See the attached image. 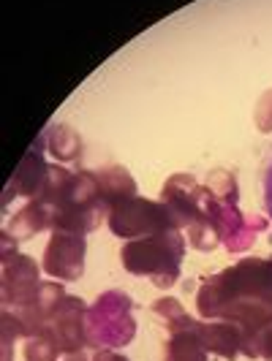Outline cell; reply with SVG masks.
<instances>
[{"label": "cell", "instance_id": "6da1fadb", "mask_svg": "<svg viewBox=\"0 0 272 361\" xmlns=\"http://www.w3.org/2000/svg\"><path fill=\"white\" fill-rule=\"evenodd\" d=\"M204 321H232L245 337V359H259V337L272 326V255L240 258L235 267L207 277L196 290Z\"/></svg>", "mask_w": 272, "mask_h": 361}, {"label": "cell", "instance_id": "7a4b0ae2", "mask_svg": "<svg viewBox=\"0 0 272 361\" xmlns=\"http://www.w3.org/2000/svg\"><path fill=\"white\" fill-rule=\"evenodd\" d=\"M185 255V236L180 231L131 239L120 250L126 271L147 277L155 288H172L180 280V264Z\"/></svg>", "mask_w": 272, "mask_h": 361}, {"label": "cell", "instance_id": "3957f363", "mask_svg": "<svg viewBox=\"0 0 272 361\" xmlns=\"http://www.w3.org/2000/svg\"><path fill=\"white\" fill-rule=\"evenodd\" d=\"M107 223L109 231L126 242L185 228V220L166 201H150L142 196H134V199H126L117 207H112Z\"/></svg>", "mask_w": 272, "mask_h": 361}, {"label": "cell", "instance_id": "277c9868", "mask_svg": "<svg viewBox=\"0 0 272 361\" xmlns=\"http://www.w3.org/2000/svg\"><path fill=\"white\" fill-rule=\"evenodd\" d=\"M88 337L93 348H123L136 337L134 299L123 290H107L88 312Z\"/></svg>", "mask_w": 272, "mask_h": 361}, {"label": "cell", "instance_id": "5b68a950", "mask_svg": "<svg viewBox=\"0 0 272 361\" xmlns=\"http://www.w3.org/2000/svg\"><path fill=\"white\" fill-rule=\"evenodd\" d=\"M41 271L30 255H22L17 250V242L3 236V283H0V296L3 307L19 310L30 305L41 290Z\"/></svg>", "mask_w": 272, "mask_h": 361}, {"label": "cell", "instance_id": "8992f818", "mask_svg": "<svg viewBox=\"0 0 272 361\" xmlns=\"http://www.w3.org/2000/svg\"><path fill=\"white\" fill-rule=\"evenodd\" d=\"M88 312H90V307L79 296L69 293L63 299V305L54 310L49 324L44 326L52 334V340L57 343L63 356L82 353L90 345V337H88Z\"/></svg>", "mask_w": 272, "mask_h": 361}, {"label": "cell", "instance_id": "52a82bcc", "mask_svg": "<svg viewBox=\"0 0 272 361\" xmlns=\"http://www.w3.org/2000/svg\"><path fill=\"white\" fill-rule=\"evenodd\" d=\"M85 253H88V242L82 234L52 231L44 247L41 269L60 283H73L85 274Z\"/></svg>", "mask_w": 272, "mask_h": 361}, {"label": "cell", "instance_id": "ba28073f", "mask_svg": "<svg viewBox=\"0 0 272 361\" xmlns=\"http://www.w3.org/2000/svg\"><path fill=\"white\" fill-rule=\"evenodd\" d=\"M66 296H69V293H66L60 280H44L36 299H33L30 305H25V307L14 310V315L19 318V326H22L25 340H28V337H36L38 331H44V326L49 324L54 310L63 305Z\"/></svg>", "mask_w": 272, "mask_h": 361}, {"label": "cell", "instance_id": "9c48e42d", "mask_svg": "<svg viewBox=\"0 0 272 361\" xmlns=\"http://www.w3.org/2000/svg\"><path fill=\"white\" fill-rule=\"evenodd\" d=\"M41 145H44V139L36 142V145L22 155V161H19V166L14 169V174H11V182L6 188L8 190L6 193V204H8L11 196H22V199H38L41 196L47 174H49V163L44 161V155H41V149H44Z\"/></svg>", "mask_w": 272, "mask_h": 361}, {"label": "cell", "instance_id": "30bf717a", "mask_svg": "<svg viewBox=\"0 0 272 361\" xmlns=\"http://www.w3.org/2000/svg\"><path fill=\"white\" fill-rule=\"evenodd\" d=\"M104 215L109 217V209L101 204H85V201L69 199L54 207L52 231H69V234L85 236L104 223Z\"/></svg>", "mask_w": 272, "mask_h": 361}, {"label": "cell", "instance_id": "8fae6325", "mask_svg": "<svg viewBox=\"0 0 272 361\" xmlns=\"http://www.w3.org/2000/svg\"><path fill=\"white\" fill-rule=\"evenodd\" d=\"M194 331L199 334L207 353H213V356L235 361L245 350V337H242L240 326L232 321H196Z\"/></svg>", "mask_w": 272, "mask_h": 361}, {"label": "cell", "instance_id": "7c38bea8", "mask_svg": "<svg viewBox=\"0 0 272 361\" xmlns=\"http://www.w3.org/2000/svg\"><path fill=\"white\" fill-rule=\"evenodd\" d=\"M52 215H54V209L49 204H44L41 199H30L19 209L17 215L6 223L3 236L14 239V242H25V239L36 236L38 231L52 228Z\"/></svg>", "mask_w": 272, "mask_h": 361}, {"label": "cell", "instance_id": "4fadbf2b", "mask_svg": "<svg viewBox=\"0 0 272 361\" xmlns=\"http://www.w3.org/2000/svg\"><path fill=\"white\" fill-rule=\"evenodd\" d=\"M95 182H98V193H101V201L107 204V209L136 196V180L128 174V169H123V166L95 169Z\"/></svg>", "mask_w": 272, "mask_h": 361}, {"label": "cell", "instance_id": "5bb4252c", "mask_svg": "<svg viewBox=\"0 0 272 361\" xmlns=\"http://www.w3.org/2000/svg\"><path fill=\"white\" fill-rule=\"evenodd\" d=\"M207 359H210V353L201 345L199 334L194 329L169 334V340L163 345V361H207Z\"/></svg>", "mask_w": 272, "mask_h": 361}, {"label": "cell", "instance_id": "9a60e30c", "mask_svg": "<svg viewBox=\"0 0 272 361\" xmlns=\"http://www.w3.org/2000/svg\"><path fill=\"white\" fill-rule=\"evenodd\" d=\"M44 139H47V149L52 152L54 161L71 163L82 155V139H79V133L69 126H52L44 133Z\"/></svg>", "mask_w": 272, "mask_h": 361}, {"label": "cell", "instance_id": "2e32d148", "mask_svg": "<svg viewBox=\"0 0 272 361\" xmlns=\"http://www.w3.org/2000/svg\"><path fill=\"white\" fill-rule=\"evenodd\" d=\"M73 182H76V174H73L71 169H66L60 163H49V174H47L44 190H41L38 199L44 201V204H49L54 209L57 204H63V201L71 196Z\"/></svg>", "mask_w": 272, "mask_h": 361}, {"label": "cell", "instance_id": "e0dca14e", "mask_svg": "<svg viewBox=\"0 0 272 361\" xmlns=\"http://www.w3.org/2000/svg\"><path fill=\"white\" fill-rule=\"evenodd\" d=\"M153 315H158V318H161L169 334H175V331H185V329H194V324H196V318H191V315H188V310L182 307L177 299H172V296L158 299V302L153 305Z\"/></svg>", "mask_w": 272, "mask_h": 361}, {"label": "cell", "instance_id": "ac0fdd59", "mask_svg": "<svg viewBox=\"0 0 272 361\" xmlns=\"http://www.w3.org/2000/svg\"><path fill=\"white\" fill-rule=\"evenodd\" d=\"M204 188L210 190V196L223 204H237V196H240V188H237V177L229 171V169H215L207 174V182Z\"/></svg>", "mask_w": 272, "mask_h": 361}, {"label": "cell", "instance_id": "d6986e66", "mask_svg": "<svg viewBox=\"0 0 272 361\" xmlns=\"http://www.w3.org/2000/svg\"><path fill=\"white\" fill-rule=\"evenodd\" d=\"M22 356H25V361H57L60 348L52 340V334L44 329V331H38L36 337H28L25 340Z\"/></svg>", "mask_w": 272, "mask_h": 361}, {"label": "cell", "instance_id": "ffe728a7", "mask_svg": "<svg viewBox=\"0 0 272 361\" xmlns=\"http://www.w3.org/2000/svg\"><path fill=\"white\" fill-rule=\"evenodd\" d=\"M254 120H256V128H259L261 133H272V90H267L259 98Z\"/></svg>", "mask_w": 272, "mask_h": 361}, {"label": "cell", "instance_id": "44dd1931", "mask_svg": "<svg viewBox=\"0 0 272 361\" xmlns=\"http://www.w3.org/2000/svg\"><path fill=\"white\" fill-rule=\"evenodd\" d=\"M259 359L272 361V326L270 329H264L261 337H259Z\"/></svg>", "mask_w": 272, "mask_h": 361}, {"label": "cell", "instance_id": "7402d4cb", "mask_svg": "<svg viewBox=\"0 0 272 361\" xmlns=\"http://www.w3.org/2000/svg\"><path fill=\"white\" fill-rule=\"evenodd\" d=\"M90 361H128L126 356H120L117 350H109V348H98L95 353H93Z\"/></svg>", "mask_w": 272, "mask_h": 361}, {"label": "cell", "instance_id": "603a6c76", "mask_svg": "<svg viewBox=\"0 0 272 361\" xmlns=\"http://www.w3.org/2000/svg\"><path fill=\"white\" fill-rule=\"evenodd\" d=\"M66 361H88V359H85V353H73V356H69Z\"/></svg>", "mask_w": 272, "mask_h": 361}]
</instances>
